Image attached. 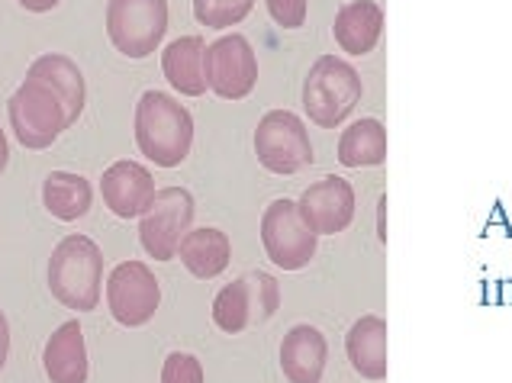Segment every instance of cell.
Listing matches in <instances>:
<instances>
[{"label":"cell","instance_id":"cell-1","mask_svg":"<svg viewBox=\"0 0 512 383\" xmlns=\"http://www.w3.org/2000/svg\"><path fill=\"white\" fill-rule=\"evenodd\" d=\"M136 145L158 168H178L194 145V116L165 91H145L136 103Z\"/></svg>","mask_w":512,"mask_h":383},{"label":"cell","instance_id":"cell-2","mask_svg":"<svg viewBox=\"0 0 512 383\" xmlns=\"http://www.w3.org/2000/svg\"><path fill=\"white\" fill-rule=\"evenodd\" d=\"M49 290L52 297L75 309L91 313L100 303V281H104V252L91 235H65L49 255Z\"/></svg>","mask_w":512,"mask_h":383},{"label":"cell","instance_id":"cell-3","mask_svg":"<svg viewBox=\"0 0 512 383\" xmlns=\"http://www.w3.org/2000/svg\"><path fill=\"white\" fill-rule=\"evenodd\" d=\"M361 100V78L345 58L323 55L316 58L310 75L303 81V110L306 116L323 126L335 129L348 120V113L358 107Z\"/></svg>","mask_w":512,"mask_h":383},{"label":"cell","instance_id":"cell-4","mask_svg":"<svg viewBox=\"0 0 512 383\" xmlns=\"http://www.w3.org/2000/svg\"><path fill=\"white\" fill-rule=\"evenodd\" d=\"M13 136L29 152H42L55 145V139L68 129V116L62 100H58L46 84L26 78L13 97L7 100Z\"/></svg>","mask_w":512,"mask_h":383},{"label":"cell","instance_id":"cell-5","mask_svg":"<svg viewBox=\"0 0 512 383\" xmlns=\"http://www.w3.org/2000/svg\"><path fill=\"white\" fill-rule=\"evenodd\" d=\"M255 155L261 168L271 174H290L306 171L313 165V142L303 120L290 110H268L255 126Z\"/></svg>","mask_w":512,"mask_h":383},{"label":"cell","instance_id":"cell-6","mask_svg":"<svg viewBox=\"0 0 512 383\" xmlns=\"http://www.w3.org/2000/svg\"><path fill=\"white\" fill-rule=\"evenodd\" d=\"M168 0H110L107 36L126 58L152 55L168 33Z\"/></svg>","mask_w":512,"mask_h":383},{"label":"cell","instance_id":"cell-7","mask_svg":"<svg viewBox=\"0 0 512 383\" xmlns=\"http://www.w3.org/2000/svg\"><path fill=\"white\" fill-rule=\"evenodd\" d=\"M261 245L274 268L303 271L316 258L319 235L306 226L294 200H274L261 216Z\"/></svg>","mask_w":512,"mask_h":383},{"label":"cell","instance_id":"cell-8","mask_svg":"<svg viewBox=\"0 0 512 383\" xmlns=\"http://www.w3.org/2000/svg\"><path fill=\"white\" fill-rule=\"evenodd\" d=\"M194 197L184 187H165L158 190L149 213L139 219V242L145 255L155 261H171L178 255L184 235L194 229Z\"/></svg>","mask_w":512,"mask_h":383},{"label":"cell","instance_id":"cell-9","mask_svg":"<svg viewBox=\"0 0 512 383\" xmlns=\"http://www.w3.org/2000/svg\"><path fill=\"white\" fill-rule=\"evenodd\" d=\"M281 306V287L268 274H248L226 284L213 300V322L219 332L239 335L255 322H265Z\"/></svg>","mask_w":512,"mask_h":383},{"label":"cell","instance_id":"cell-10","mask_svg":"<svg viewBox=\"0 0 512 383\" xmlns=\"http://www.w3.org/2000/svg\"><path fill=\"white\" fill-rule=\"evenodd\" d=\"M107 306L123 329L145 326V322H152V316L158 313V306H162L158 277L145 268L142 261L116 264L107 277Z\"/></svg>","mask_w":512,"mask_h":383},{"label":"cell","instance_id":"cell-11","mask_svg":"<svg viewBox=\"0 0 512 383\" xmlns=\"http://www.w3.org/2000/svg\"><path fill=\"white\" fill-rule=\"evenodd\" d=\"M207 84L223 100H245L258 84V58L252 42L229 33L207 46Z\"/></svg>","mask_w":512,"mask_h":383},{"label":"cell","instance_id":"cell-12","mask_svg":"<svg viewBox=\"0 0 512 383\" xmlns=\"http://www.w3.org/2000/svg\"><path fill=\"white\" fill-rule=\"evenodd\" d=\"M300 213L316 235H339L355 219V190L339 174L310 184L297 200Z\"/></svg>","mask_w":512,"mask_h":383},{"label":"cell","instance_id":"cell-13","mask_svg":"<svg viewBox=\"0 0 512 383\" xmlns=\"http://www.w3.org/2000/svg\"><path fill=\"white\" fill-rule=\"evenodd\" d=\"M155 178L149 168H142L139 161H113L100 178V197H104L107 210L116 219H139L149 213L155 200Z\"/></svg>","mask_w":512,"mask_h":383},{"label":"cell","instance_id":"cell-14","mask_svg":"<svg viewBox=\"0 0 512 383\" xmlns=\"http://www.w3.org/2000/svg\"><path fill=\"white\" fill-rule=\"evenodd\" d=\"M329 342L316 326H297L281 342V371L290 383H323Z\"/></svg>","mask_w":512,"mask_h":383},{"label":"cell","instance_id":"cell-15","mask_svg":"<svg viewBox=\"0 0 512 383\" xmlns=\"http://www.w3.org/2000/svg\"><path fill=\"white\" fill-rule=\"evenodd\" d=\"M26 78L42 81L49 91L62 100L65 116H68V126H75L84 113V100H87V84L81 68L71 62L68 55L62 52H49V55H39L33 65H29Z\"/></svg>","mask_w":512,"mask_h":383},{"label":"cell","instance_id":"cell-16","mask_svg":"<svg viewBox=\"0 0 512 383\" xmlns=\"http://www.w3.org/2000/svg\"><path fill=\"white\" fill-rule=\"evenodd\" d=\"M162 71L165 81L184 97H200L210 91L207 84V46L200 36H181L168 42L162 52Z\"/></svg>","mask_w":512,"mask_h":383},{"label":"cell","instance_id":"cell-17","mask_svg":"<svg viewBox=\"0 0 512 383\" xmlns=\"http://www.w3.org/2000/svg\"><path fill=\"white\" fill-rule=\"evenodd\" d=\"M42 367H46L52 383H87L91 361H87L81 322H65L49 335L46 351H42Z\"/></svg>","mask_w":512,"mask_h":383},{"label":"cell","instance_id":"cell-18","mask_svg":"<svg viewBox=\"0 0 512 383\" xmlns=\"http://www.w3.org/2000/svg\"><path fill=\"white\" fill-rule=\"evenodd\" d=\"M335 42L342 46L348 55H368L377 49L380 33H384V10H380L374 0H351L339 13H335L332 23Z\"/></svg>","mask_w":512,"mask_h":383},{"label":"cell","instance_id":"cell-19","mask_svg":"<svg viewBox=\"0 0 512 383\" xmlns=\"http://www.w3.org/2000/svg\"><path fill=\"white\" fill-rule=\"evenodd\" d=\"M345 351L351 367L364 380L387 377V322L380 316H361L345 335Z\"/></svg>","mask_w":512,"mask_h":383},{"label":"cell","instance_id":"cell-20","mask_svg":"<svg viewBox=\"0 0 512 383\" xmlns=\"http://www.w3.org/2000/svg\"><path fill=\"white\" fill-rule=\"evenodd\" d=\"M178 255L184 261V268L194 274L197 281H213V277H219L229 268L232 245L223 229L203 226V229H190L184 235Z\"/></svg>","mask_w":512,"mask_h":383},{"label":"cell","instance_id":"cell-21","mask_svg":"<svg viewBox=\"0 0 512 383\" xmlns=\"http://www.w3.org/2000/svg\"><path fill=\"white\" fill-rule=\"evenodd\" d=\"M91 203H94L91 181L75 171H52L42 181V206L55 219H62V223H75V219L87 216Z\"/></svg>","mask_w":512,"mask_h":383},{"label":"cell","instance_id":"cell-22","mask_svg":"<svg viewBox=\"0 0 512 383\" xmlns=\"http://www.w3.org/2000/svg\"><path fill=\"white\" fill-rule=\"evenodd\" d=\"M387 158V129L374 116L355 120L339 139V161L345 168H371L384 165Z\"/></svg>","mask_w":512,"mask_h":383},{"label":"cell","instance_id":"cell-23","mask_svg":"<svg viewBox=\"0 0 512 383\" xmlns=\"http://www.w3.org/2000/svg\"><path fill=\"white\" fill-rule=\"evenodd\" d=\"M255 0H194V17L207 29H226L252 13Z\"/></svg>","mask_w":512,"mask_h":383},{"label":"cell","instance_id":"cell-24","mask_svg":"<svg viewBox=\"0 0 512 383\" xmlns=\"http://www.w3.org/2000/svg\"><path fill=\"white\" fill-rule=\"evenodd\" d=\"M162 383H203V364L187 351H171L162 364Z\"/></svg>","mask_w":512,"mask_h":383},{"label":"cell","instance_id":"cell-25","mask_svg":"<svg viewBox=\"0 0 512 383\" xmlns=\"http://www.w3.org/2000/svg\"><path fill=\"white\" fill-rule=\"evenodd\" d=\"M268 17L281 29H300L306 23V0H265Z\"/></svg>","mask_w":512,"mask_h":383},{"label":"cell","instance_id":"cell-26","mask_svg":"<svg viewBox=\"0 0 512 383\" xmlns=\"http://www.w3.org/2000/svg\"><path fill=\"white\" fill-rule=\"evenodd\" d=\"M7 355H10V326H7V316L0 313V371H4Z\"/></svg>","mask_w":512,"mask_h":383},{"label":"cell","instance_id":"cell-27","mask_svg":"<svg viewBox=\"0 0 512 383\" xmlns=\"http://www.w3.org/2000/svg\"><path fill=\"white\" fill-rule=\"evenodd\" d=\"M17 4L29 13H49L52 7L62 4V0H17Z\"/></svg>","mask_w":512,"mask_h":383},{"label":"cell","instance_id":"cell-28","mask_svg":"<svg viewBox=\"0 0 512 383\" xmlns=\"http://www.w3.org/2000/svg\"><path fill=\"white\" fill-rule=\"evenodd\" d=\"M377 239L387 242V197L377 200Z\"/></svg>","mask_w":512,"mask_h":383},{"label":"cell","instance_id":"cell-29","mask_svg":"<svg viewBox=\"0 0 512 383\" xmlns=\"http://www.w3.org/2000/svg\"><path fill=\"white\" fill-rule=\"evenodd\" d=\"M7 161H10V145H7V136H4V129H0V174H4Z\"/></svg>","mask_w":512,"mask_h":383}]
</instances>
